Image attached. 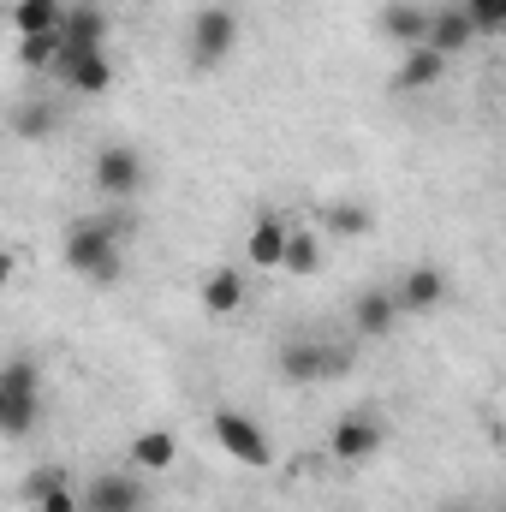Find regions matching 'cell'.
Segmentation results:
<instances>
[{
	"label": "cell",
	"instance_id": "obj_1",
	"mask_svg": "<svg viewBox=\"0 0 506 512\" xmlns=\"http://www.w3.org/2000/svg\"><path fill=\"white\" fill-rule=\"evenodd\" d=\"M126 239H131V215L126 209H108V215H78L66 227V262L72 274L96 280V286H114L126 274Z\"/></svg>",
	"mask_w": 506,
	"mask_h": 512
},
{
	"label": "cell",
	"instance_id": "obj_6",
	"mask_svg": "<svg viewBox=\"0 0 506 512\" xmlns=\"http://www.w3.org/2000/svg\"><path fill=\"white\" fill-rule=\"evenodd\" d=\"M96 191L114 197V203H131V197L143 191V155H137L131 143H108V149L96 155Z\"/></svg>",
	"mask_w": 506,
	"mask_h": 512
},
{
	"label": "cell",
	"instance_id": "obj_27",
	"mask_svg": "<svg viewBox=\"0 0 506 512\" xmlns=\"http://www.w3.org/2000/svg\"><path fill=\"white\" fill-rule=\"evenodd\" d=\"M6 280H12V251H0V292H6Z\"/></svg>",
	"mask_w": 506,
	"mask_h": 512
},
{
	"label": "cell",
	"instance_id": "obj_24",
	"mask_svg": "<svg viewBox=\"0 0 506 512\" xmlns=\"http://www.w3.org/2000/svg\"><path fill=\"white\" fill-rule=\"evenodd\" d=\"M328 227H334L340 239H358V233H370V209H364V203H334V209H328Z\"/></svg>",
	"mask_w": 506,
	"mask_h": 512
},
{
	"label": "cell",
	"instance_id": "obj_18",
	"mask_svg": "<svg viewBox=\"0 0 506 512\" xmlns=\"http://www.w3.org/2000/svg\"><path fill=\"white\" fill-rule=\"evenodd\" d=\"M126 453H131V465H137V471H173V453H179V447H173V435H167V429H143Z\"/></svg>",
	"mask_w": 506,
	"mask_h": 512
},
{
	"label": "cell",
	"instance_id": "obj_28",
	"mask_svg": "<svg viewBox=\"0 0 506 512\" xmlns=\"http://www.w3.org/2000/svg\"><path fill=\"white\" fill-rule=\"evenodd\" d=\"M441 512H477V507H471V501H447Z\"/></svg>",
	"mask_w": 506,
	"mask_h": 512
},
{
	"label": "cell",
	"instance_id": "obj_8",
	"mask_svg": "<svg viewBox=\"0 0 506 512\" xmlns=\"http://www.w3.org/2000/svg\"><path fill=\"white\" fill-rule=\"evenodd\" d=\"M143 501H149V489H143L137 477H126V471H102V477L78 495V512H143Z\"/></svg>",
	"mask_w": 506,
	"mask_h": 512
},
{
	"label": "cell",
	"instance_id": "obj_14",
	"mask_svg": "<svg viewBox=\"0 0 506 512\" xmlns=\"http://www.w3.org/2000/svg\"><path fill=\"white\" fill-rule=\"evenodd\" d=\"M393 322H399L393 292H364V298L352 304V328H358L364 340H387V334H393Z\"/></svg>",
	"mask_w": 506,
	"mask_h": 512
},
{
	"label": "cell",
	"instance_id": "obj_16",
	"mask_svg": "<svg viewBox=\"0 0 506 512\" xmlns=\"http://www.w3.org/2000/svg\"><path fill=\"white\" fill-rule=\"evenodd\" d=\"M280 251H286V227H280V215L274 209H262L251 227V245H245V256H251L256 268H280Z\"/></svg>",
	"mask_w": 506,
	"mask_h": 512
},
{
	"label": "cell",
	"instance_id": "obj_10",
	"mask_svg": "<svg viewBox=\"0 0 506 512\" xmlns=\"http://www.w3.org/2000/svg\"><path fill=\"white\" fill-rule=\"evenodd\" d=\"M441 60H453V54H465L471 42H477V30H471V18H465V6L453 0V6H441V12H429V36H423Z\"/></svg>",
	"mask_w": 506,
	"mask_h": 512
},
{
	"label": "cell",
	"instance_id": "obj_23",
	"mask_svg": "<svg viewBox=\"0 0 506 512\" xmlns=\"http://www.w3.org/2000/svg\"><path fill=\"white\" fill-rule=\"evenodd\" d=\"M459 6H465V18H471L477 36H501L506 30V0H459Z\"/></svg>",
	"mask_w": 506,
	"mask_h": 512
},
{
	"label": "cell",
	"instance_id": "obj_19",
	"mask_svg": "<svg viewBox=\"0 0 506 512\" xmlns=\"http://www.w3.org/2000/svg\"><path fill=\"white\" fill-rule=\"evenodd\" d=\"M60 0H18L12 6V24H18V36H48V30H60Z\"/></svg>",
	"mask_w": 506,
	"mask_h": 512
},
{
	"label": "cell",
	"instance_id": "obj_29",
	"mask_svg": "<svg viewBox=\"0 0 506 512\" xmlns=\"http://www.w3.org/2000/svg\"><path fill=\"white\" fill-rule=\"evenodd\" d=\"M0 417H6V387H0Z\"/></svg>",
	"mask_w": 506,
	"mask_h": 512
},
{
	"label": "cell",
	"instance_id": "obj_13",
	"mask_svg": "<svg viewBox=\"0 0 506 512\" xmlns=\"http://www.w3.org/2000/svg\"><path fill=\"white\" fill-rule=\"evenodd\" d=\"M60 42H66V48H108V12H102V6H72V12H60Z\"/></svg>",
	"mask_w": 506,
	"mask_h": 512
},
{
	"label": "cell",
	"instance_id": "obj_17",
	"mask_svg": "<svg viewBox=\"0 0 506 512\" xmlns=\"http://www.w3.org/2000/svg\"><path fill=\"white\" fill-rule=\"evenodd\" d=\"M245 304V274L239 268H215L209 280H203V310L209 316H233Z\"/></svg>",
	"mask_w": 506,
	"mask_h": 512
},
{
	"label": "cell",
	"instance_id": "obj_26",
	"mask_svg": "<svg viewBox=\"0 0 506 512\" xmlns=\"http://www.w3.org/2000/svg\"><path fill=\"white\" fill-rule=\"evenodd\" d=\"M36 512H78V489H72V483H60V489H48V495L36 501Z\"/></svg>",
	"mask_w": 506,
	"mask_h": 512
},
{
	"label": "cell",
	"instance_id": "obj_2",
	"mask_svg": "<svg viewBox=\"0 0 506 512\" xmlns=\"http://www.w3.org/2000/svg\"><path fill=\"white\" fill-rule=\"evenodd\" d=\"M233 48H239V18H233V6H203V12L191 18V60H197L203 72H215V66H227Z\"/></svg>",
	"mask_w": 506,
	"mask_h": 512
},
{
	"label": "cell",
	"instance_id": "obj_5",
	"mask_svg": "<svg viewBox=\"0 0 506 512\" xmlns=\"http://www.w3.org/2000/svg\"><path fill=\"white\" fill-rule=\"evenodd\" d=\"M215 441L239 459V465H268L274 459V441H268V429L245 417V411H215Z\"/></svg>",
	"mask_w": 506,
	"mask_h": 512
},
{
	"label": "cell",
	"instance_id": "obj_15",
	"mask_svg": "<svg viewBox=\"0 0 506 512\" xmlns=\"http://www.w3.org/2000/svg\"><path fill=\"white\" fill-rule=\"evenodd\" d=\"M441 72H447V60H441L429 42H417V48H405L393 84H399V90H429V84H441Z\"/></svg>",
	"mask_w": 506,
	"mask_h": 512
},
{
	"label": "cell",
	"instance_id": "obj_20",
	"mask_svg": "<svg viewBox=\"0 0 506 512\" xmlns=\"http://www.w3.org/2000/svg\"><path fill=\"white\" fill-rule=\"evenodd\" d=\"M54 126H60V120H54V108H48V102H24V108L12 114V131H18V137H30V143L54 137Z\"/></svg>",
	"mask_w": 506,
	"mask_h": 512
},
{
	"label": "cell",
	"instance_id": "obj_9",
	"mask_svg": "<svg viewBox=\"0 0 506 512\" xmlns=\"http://www.w3.org/2000/svg\"><path fill=\"white\" fill-rule=\"evenodd\" d=\"M376 447H381V423L370 411H346V417L334 423V435H328V453H334L340 465H364Z\"/></svg>",
	"mask_w": 506,
	"mask_h": 512
},
{
	"label": "cell",
	"instance_id": "obj_11",
	"mask_svg": "<svg viewBox=\"0 0 506 512\" xmlns=\"http://www.w3.org/2000/svg\"><path fill=\"white\" fill-rule=\"evenodd\" d=\"M441 298H447V274H441V268H411V274L393 286V304H399V310H417V316L441 310Z\"/></svg>",
	"mask_w": 506,
	"mask_h": 512
},
{
	"label": "cell",
	"instance_id": "obj_7",
	"mask_svg": "<svg viewBox=\"0 0 506 512\" xmlns=\"http://www.w3.org/2000/svg\"><path fill=\"white\" fill-rule=\"evenodd\" d=\"M60 78L78 90V96H108L114 90V66H108V48H60Z\"/></svg>",
	"mask_w": 506,
	"mask_h": 512
},
{
	"label": "cell",
	"instance_id": "obj_4",
	"mask_svg": "<svg viewBox=\"0 0 506 512\" xmlns=\"http://www.w3.org/2000/svg\"><path fill=\"white\" fill-rule=\"evenodd\" d=\"M6 387V417H0V435H30L36 429V364L30 358H12L0 370Z\"/></svg>",
	"mask_w": 506,
	"mask_h": 512
},
{
	"label": "cell",
	"instance_id": "obj_22",
	"mask_svg": "<svg viewBox=\"0 0 506 512\" xmlns=\"http://www.w3.org/2000/svg\"><path fill=\"white\" fill-rule=\"evenodd\" d=\"M60 48H66V42H60V30H48V36H18V60H24V66H36V72H48V66L60 60Z\"/></svg>",
	"mask_w": 506,
	"mask_h": 512
},
{
	"label": "cell",
	"instance_id": "obj_21",
	"mask_svg": "<svg viewBox=\"0 0 506 512\" xmlns=\"http://www.w3.org/2000/svg\"><path fill=\"white\" fill-rule=\"evenodd\" d=\"M280 268H286V274H316V268H322V251H316V239H310V233H286Z\"/></svg>",
	"mask_w": 506,
	"mask_h": 512
},
{
	"label": "cell",
	"instance_id": "obj_12",
	"mask_svg": "<svg viewBox=\"0 0 506 512\" xmlns=\"http://www.w3.org/2000/svg\"><path fill=\"white\" fill-rule=\"evenodd\" d=\"M381 36H393L399 48H417V42L429 36V6H417V0H387V6H381Z\"/></svg>",
	"mask_w": 506,
	"mask_h": 512
},
{
	"label": "cell",
	"instance_id": "obj_25",
	"mask_svg": "<svg viewBox=\"0 0 506 512\" xmlns=\"http://www.w3.org/2000/svg\"><path fill=\"white\" fill-rule=\"evenodd\" d=\"M60 483H66V471H60V465H42V471H30V477H24V501L36 507V501H42L48 489H60Z\"/></svg>",
	"mask_w": 506,
	"mask_h": 512
},
{
	"label": "cell",
	"instance_id": "obj_3",
	"mask_svg": "<svg viewBox=\"0 0 506 512\" xmlns=\"http://www.w3.org/2000/svg\"><path fill=\"white\" fill-rule=\"evenodd\" d=\"M352 364L346 346H316V340H286L280 346V376L286 382H328Z\"/></svg>",
	"mask_w": 506,
	"mask_h": 512
}]
</instances>
